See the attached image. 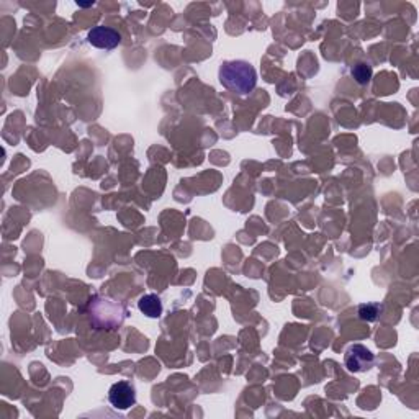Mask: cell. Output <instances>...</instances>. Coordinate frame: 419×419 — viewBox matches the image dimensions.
<instances>
[{"instance_id":"1","label":"cell","mask_w":419,"mask_h":419,"mask_svg":"<svg viewBox=\"0 0 419 419\" xmlns=\"http://www.w3.org/2000/svg\"><path fill=\"white\" fill-rule=\"evenodd\" d=\"M220 82L235 94L249 95L256 89L257 74L246 61H228L220 67Z\"/></svg>"},{"instance_id":"2","label":"cell","mask_w":419,"mask_h":419,"mask_svg":"<svg viewBox=\"0 0 419 419\" xmlns=\"http://www.w3.org/2000/svg\"><path fill=\"white\" fill-rule=\"evenodd\" d=\"M126 317L125 307L120 302L108 297H94L89 303L90 323L97 329H117L120 328Z\"/></svg>"},{"instance_id":"3","label":"cell","mask_w":419,"mask_h":419,"mask_svg":"<svg viewBox=\"0 0 419 419\" xmlns=\"http://www.w3.org/2000/svg\"><path fill=\"white\" fill-rule=\"evenodd\" d=\"M374 354H372L365 346L354 344L346 350L344 364L350 372H354V374H362V372L370 370L372 367H374Z\"/></svg>"},{"instance_id":"4","label":"cell","mask_w":419,"mask_h":419,"mask_svg":"<svg viewBox=\"0 0 419 419\" xmlns=\"http://www.w3.org/2000/svg\"><path fill=\"white\" fill-rule=\"evenodd\" d=\"M108 400L117 410H128L136 403V390L129 382H117L108 390Z\"/></svg>"},{"instance_id":"5","label":"cell","mask_w":419,"mask_h":419,"mask_svg":"<svg viewBox=\"0 0 419 419\" xmlns=\"http://www.w3.org/2000/svg\"><path fill=\"white\" fill-rule=\"evenodd\" d=\"M87 40L98 49H113L122 43V35L110 27H95L87 35Z\"/></svg>"},{"instance_id":"6","label":"cell","mask_w":419,"mask_h":419,"mask_svg":"<svg viewBox=\"0 0 419 419\" xmlns=\"http://www.w3.org/2000/svg\"><path fill=\"white\" fill-rule=\"evenodd\" d=\"M138 308L143 314H146L148 318H159L163 314V302L158 295L148 293L143 295L138 302Z\"/></svg>"},{"instance_id":"7","label":"cell","mask_w":419,"mask_h":419,"mask_svg":"<svg viewBox=\"0 0 419 419\" xmlns=\"http://www.w3.org/2000/svg\"><path fill=\"white\" fill-rule=\"evenodd\" d=\"M382 313V305L379 303H364L359 307V318L362 321L374 323L379 319Z\"/></svg>"},{"instance_id":"8","label":"cell","mask_w":419,"mask_h":419,"mask_svg":"<svg viewBox=\"0 0 419 419\" xmlns=\"http://www.w3.org/2000/svg\"><path fill=\"white\" fill-rule=\"evenodd\" d=\"M353 76H354V79L357 81V84L364 85V84H369L372 76H374V71H372V67L369 64L359 63L357 66H354Z\"/></svg>"},{"instance_id":"9","label":"cell","mask_w":419,"mask_h":419,"mask_svg":"<svg viewBox=\"0 0 419 419\" xmlns=\"http://www.w3.org/2000/svg\"><path fill=\"white\" fill-rule=\"evenodd\" d=\"M77 5H79V7H92V5H94V2H89V4H81V2H77Z\"/></svg>"}]
</instances>
